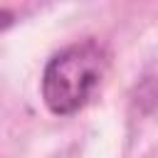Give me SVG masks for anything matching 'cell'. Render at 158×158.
<instances>
[{
    "instance_id": "obj_2",
    "label": "cell",
    "mask_w": 158,
    "mask_h": 158,
    "mask_svg": "<svg viewBox=\"0 0 158 158\" xmlns=\"http://www.w3.org/2000/svg\"><path fill=\"white\" fill-rule=\"evenodd\" d=\"M10 22H12V15H10V12H5V10H0V30H5Z\"/></svg>"
},
{
    "instance_id": "obj_1",
    "label": "cell",
    "mask_w": 158,
    "mask_h": 158,
    "mask_svg": "<svg viewBox=\"0 0 158 158\" xmlns=\"http://www.w3.org/2000/svg\"><path fill=\"white\" fill-rule=\"evenodd\" d=\"M109 69L101 42L86 37L59 49L42 72V99L57 116H72L96 94Z\"/></svg>"
}]
</instances>
